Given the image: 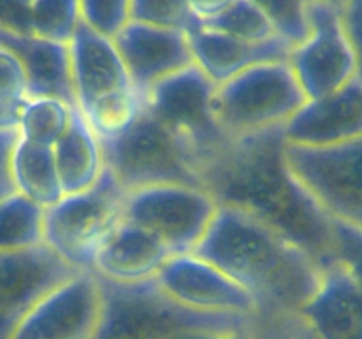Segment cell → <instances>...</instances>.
I'll return each instance as SVG.
<instances>
[{
	"mask_svg": "<svg viewBox=\"0 0 362 339\" xmlns=\"http://www.w3.org/2000/svg\"><path fill=\"white\" fill-rule=\"evenodd\" d=\"M193 253L221 268L255 297L258 309L299 313L322 278L310 253L260 219L218 205Z\"/></svg>",
	"mask_w": 362,
	"mask_h": 339,
	"instance_id": "2",
	"label": "cell"
},
{
	"mask_svg": "<svg viewBox=\"0 0 362 339\" xmlns=\"http://www.w3.org/2000/svg\"><path fill=\"white\" fill-rule=\"evenodd\" d=\"M235 0H187L189 9L197 23H205L218 14H221L226 7H230Z\"/></svg>",
	"mask_w": 362,
	"mask_h": 339,
	"instance_id": "37",
	"label": "cell"
},
{
	"mask_svg": "<svg viewBox=\"0 0 362 339\" xmlns=\"http://www.w3.org/2000/svg\"><path fill=\"white\" fill-rule=\"evenodd\" d=\"M186 339H257L251 332V321L243 327L221 328V331H204L197 332L193 335H187Z\"/></svg>",
	"mask_w": 362,
	"mask_h": 339,
	"instance_id": "38",
	"label": "cell"
},
{
	"mask_svg": "<svg viewBox=\"0 0 362 339\" xmlns=\"http://www.w3.org/2000/svg\"><path fill=\"white\" fill-rule=\"evenodd\" d=\"M172 254L154 233L122 219L95 254L92 272L113 282L151 281Z\"/></svg>",
	"mask_w": 362,
	"mask_h": 339,
	"instance_id": "19",
	"label": "cell"
},
{
	"mask_svg": "<svg viewBox=\"0 0 362 339\" xmlns=\"http://www.w3.org/2000/svg\"><path fill=\"white\" fill-rule=\"evenodd\" d=\"M193 62L214 85H221L250 67L276 60H286L292 46L281 37L250 42L228 34L197 25L187 32Z\"/></svg>",
	"mask_w": 362,
	"mask_h": 339,
	"instance_id": "18",
	"label": "cell"
},
{
	"mask_svg": "<svg viewBox=\"0 0 362 339\" xmlns=\"http://www.w3.org/2000/svg\"><path fill=\"white\" fill-rule=\"evenodd\" d=\"M306 102L286 60L258 64L216 85L212 115L226 138L283 127Z\"/></svg>",
	"mask_w": 362,
	"mask_h": 339,
	"instance_id": "4",
	"label": "cell"
},
{
	"mask_svg": "<svg viewBox=\"0 0 362 339\" xmlns=\"http://www.w3.org/2000/svg\"><path fill=\"white\" fill-rule=\"evenodd\" d=\"M200 25L250 42H264L278 37L267 16L251 0H235L221 14Z\"/></svg>",
	"mask_w": 362,
	"mask_h": 339,
	"instance_id": "27",
	"label": "cell"
},
{
	"mask_svg": "<svg viewBox=\"0 0 362 339\" xmlns=\"http://www.w3.org/2000/svg\"><path fill=\"white\" fill-rule=\"evenodd\" d=\"M332 221V258L350 274L362 290V230Z\"/></svg>",
	"mask_w": 362,
	"mask_h": 339,
	"instance_id": "33",
	"label": "cell"
},
{
	"mask_svg": "<svg viewBox=\"0 0 362 339\" xmlns=\"http://www.w3.org/2000/svg\"><path fill=\"white\" fill-rule=\"evenodd\" d=\"M81 23L115 37L131 21V0H80Z\"/></svg>",
	"mask_w": 362,
	"mask_h": 339,
	"instance_id": "31",
	"label": "cell"
},
{
	"mask_svg": "<svg viewBox=\"0 0 362 339\" xmlns=\"http://www.w3.org/2000/svg\"><path fill=\"white\" fill-rule=\"evenodd\" d=\"M45 244V208L23 194L0 198V251H21Z\"/></svg>",
	"mask_w": 362,
	"mask_h": 339,
	"instance_id": "23",
	"label": "cell"
},
{
	"mask_svg": "<svg viewBox=\"0 0 362 339\" xmlns=\"http://www.w3.org/2000/svg\"><path fill=\"white\" fill-rule=\"evenodd\" d=\"M362 136V78L332 94L306 99L283 126L286 145L329 148Z\"/></svg>",
	"mask_w": 362,
	"mask_h": 339,
	"instance_id": "14",
	"label": "cell"
},
{
	"mask_svg": "<svg viewBox=\"0 0 362 339\" xmlns=\"http://www.w3.org/2000/svg\"><path fill=\"white\" fill-rule=\"evenodd\" d=\"M101 286L103 313L92 339H186L197 332L243 327L253 318L184 307L166 297L154 279L141 282L101 279Z\"/></svg>",
	"mask_w": 362,
	"mask_h": 339,
	"instance_id": "3",
	"label": "cell"
},
{
	"mask_svg": "<svg viewBox=\"0 0 362 339\" xmlns=\"http://www.w3.org/2000/svg\"><path fill=\"white\" fill-rule=\"evenodd\" d=\"M0 44L14 53L25 71L28 97L46 95L74 105L71 83L69 46L35 35L11 34L0 30Z\"/></svg>",
	"mask_w": 362,
	"mask_h": 339,
	"instance_id": "20",
	"label": "cell"
},
{
	"mask_svg": "<svg viewBox=\"0 0 362 339\" xmlns=\"http://www.w3.org/2000/svg\"><path fill=\"white\" fill-rule=\"evenodd\" d=\"M52 150L64 196L92 187L105 172L101 141L78 108H74L66 133Z\"/></svg>",
	"mask_w": 362,
	"mask_h": 339,
	"instance_id": "21",
	"label": "cell"
},
{
	"mask_svg": "<svg viewBox=\"0 0 362 339\" xmlns=\"http://www.w3.org/2000/svg\"><path fill=\"white\" fill-rule=\"evenodd\" d=\"M101 313V279L76 270L30 307L9 339H92Z\"/></svg>",
	"mask_w": 362,
	"mask_h": 339,
	"instance_id": "11",
	"label": "cell"
},
{
	"mask_svg": "<svg viewBox=\"0 0 362 339\" xmlns=\"http://www.w3.org/2000/svg\"><path fill=\"white\" fill-rule=\"evenodd\" d=\"M251 332L257 339H315L299 313L258 309L251 318Z\"/></svg>",
	"mask_w": 362,
	"mask_h": 339,
	"instance_id": "32",
	"label": "cell"
},
{
	"mask_svg": "<svg viewBox=\"0 0 362 339\" xmlns=\"http://www.w3.org/2000/svg\"><path fill=\"white\" fill-rule=\"evenodd\" d=\"M76 270L46 244L0 251V339H9L30 307Z\"/></svg>",
	"mask_w": 362,
	"mask_h": 339,
	"instance_id": "13",
	"label": "cell"
},
{
	"mask_svg": "<svg viewBox=\"0 0 362 339\" xmlns=\"http://www.w3.org/2000/svg\"><path fill=\"white\" fill-rule=\"evenodd\" d=\"M154 281L166 297L202 313L253 316L258 311L244 286L197 253L172 254Z\"/></svg>",
	"mask_w": 362,
	"mask_h": 339,
	"instance_id": "12",
	"label": "cell"
},
{
	"mask_svg": "<svg viewBox=\"0 0 362 339\" xmlns=\"http://www.w3.org/2000/svg\"><path fill=\"white\" fill-rule=\"evenodd\" d=\"M124 203L126 191L105 166L94 186L45 208V244L71 267L92 270L98 251L124 219Z\"/></svg>",
	"mask_w": 362,
	"mask_h": 339,
	"instance_id": "5",
	"label": "cell"
},
{
	"mask_svg": "<svg viewBox=\"0 0 362 339\" xmlns=\"http://www.w3.org/2000/svg\"><path fill=\"white\" fill-rule=\"evenodd\" d=\"M214 88L204 71L191 64L141 92L145 112L173 131L189 148L197 175L202 162L226 140L212 115Z\"/></svg>",
	"mask_w": 362,
	"mask_h": 339,
	"instance_id": "7",
	"label": "cell"
},
{
	"mask_svg": "<svg viewBox=\"0 0 362 339\" xmlns=\"http://www.w3.org/2000/svg\"><path fill=\"white\" fill-rule=\"evenodd\" d=\"M101 147L105 166L126 193L159 184L202 187L189 148L145 108L122 136Z\"/></svg>",
	"mask_w": 362,
	"mask_h": 339,
	"instance_id": "6",
	"label": "cell"
},
{
	"mask_svg": "<svg viewBox=\"0 0 362 339\" xmlns=\"http://www.w3.org/2000/svg\"><path fill=\"white\" fill-rule=\"evenodd\" d=\"M311 28L286 59L306 99L324 97L359 78V64L339 9L311 4Z\"/></svg>",
	"mask_w": 362,
	"mask_h": 339,
	"instance_id": "10",
	"label": "cell"
},
{
	"mask_svg": "<svg viewBox=\"0 0 362 339\" xmlns=\"http://www.w3.org/2000/svg\"><path fill=\"white\" fill-rule=\"evenodd\" d=\"M80 0H34L32 35L55 42H67L80 27Z\"/></svg>",
	"mask_w": 362,
	"mask_h": 339,
	"instance_id": "26",
	"label": "cell"
},
{
	"mask_svg": "<svg viewBox=\"0 0 362 339\" xmlns=\"http://www.w3.org/2000/svg\"><path fill=\"white\" fill-rule=\"evenodd\" d=\"M285 161L329 218L362 230V136L329 148L285 143Z\"/></svg>",
	"mask_w": 362,
	"mask_h": 339,
	"instance_id": "9",
	"label": "cell"
},
{
	"mask_svg": "<svg viewBox=\"0 0 362 339\" xmlns=\"http://www.w3.org/2000/svg\"><path fill=\"white\" fill-rule=\"evenodd\" d=\"M74 108L76 106L59 97H28L18 119V138L45 147H53L66 133Z\"/></svg>",
	"mask_w": 362,
	"mask_h": 339,
	"instance_id": "25",
	"label": "cell"
},
{
	"mask_svg": "<svg viewBox=\"0 0 362 339\" xmlns=\"http://www.w3.org/2000/svg\"><path fill=\"white\" fill-rule=\"evenodd\" d=\"M99 141L122 136L144 113V97L134 85L95 99L80 109Z\"/></svg>",
	"mask_w": 362,
	"mask_h": 339,
	"instance_id": "24",
	"label": "cell"
},
{
	"mask_svg": "<svg viewBox=\"0 0 362 339\" xmlns=\"http://www.w3.org/2000/svg\"><path fill=\"white\" fill-rule=\"evenodd\" d=\"M67 46L71 83L78 109L85 108L103 95L133 85L119 48L108 35L99 34L80 23Z\"/></svg>",
	"mask_w": 362,
	"mask_h": 339,
	"instance_id": "16",
	"label": "cell"
},
{
	"mask_svg": "<svg viewBox=\"0 0 362 339\" xmlns=\"http://www.w3.org/2000/svg\"><path fill=\"white\" fill-rule=\"evenodd\" d=\"M218 212L214 198L198 186L159 184L126 193L124 219L154 233L173 254L193 253Z\"/></svg>",
	"mask_w": 362,
	"mask_h": 339,
	"instance_id": "8",
	"label": "cell"
},
{
	"mask_svg": "<svg viewBox=\"0 0 362 339\" xmlns=\"http://www.w3.org/2000/svg\"><path fill=\"white\" fill-rule=\"evenodd\" d=\"M9 172L14 191L39 207H52L64 196L52 147L21 140L16 134L11 148Z\"/></svg>",
	"mask_w": 362,
	"mask_h": 339,
	"instance_id": "22",
	"label": "cell"
},
{
	"mask_svg": "<svg viewBox=\"0 0 362 339\" xmlns=\"http://www.w3.org/2000/svg\"><path fill=\"white\" fill-rule=\"evenodd\" d=\"M267 16L278 37L297 46L308 37L311 28L310 0H251Z\"/></svg>",
	"mask_w": 362,
	"mask_h": 339,
	"instance_id": "29",
	"label": "cell"
},
{
	"mask_svg": "<svg viewBox=\"0 0 362 339\" xmlns=\"http://www.w3.org/2000/svg\"><path fill=\"white\" fill-rule=\"evenodd\" d=\"M218 205L239 208L288 237L322 267L332 258V221L285 161L283 127L226 138L198 168Z\"/></svg>",
	"mask_w": 362,
	"mask_h": 339,
	"instance_id": "1",
	"label": "cell"
},
{
	"mask_svg": "<svg viewBox=\"0 0 362 339\" xmlns=\"http://www.w3.org/2000/svg\"><path fill=\"white\" fill-rule=\"evenodd\" d=\"M14 140H16V131H0V198L14 191L9 172L11 148Z\"/></svg>",
	"mask_w": 362,
	"mask_h": 339,
	"instance_id": "36",
	"label": "cell"
},
{
	"mask_svg": "<svg viewBox=\"0 0 362 339\" xmlns=\"http://www.w3.org/2000/svg\"><path fill=\"white\" fill-rule=\"evenodd\" d=\"M299 314L315 339H362L361 286L338 261H331Z\"/></svg>",
	"mask_w": 362,
	"mask_h": 339,
	"instance_id": "17",
	"label": "cell"
},
{
	"mask_svg": "<svg viewBox=\"0 0 362 339\" xmlns=\"http://www.w3.org/2000/svg\"><path fill=\"white\" fill-rule=\"evenodd\" d=\"M343 28L349 35L359 64V78H362V0H345L339 9Z\"/></svg>",
	"mask_w": 362,
	"mask_h": 339,
	"instance_id": "35",
	"label": "cell"
},
{
	"mask_svg": "<svg viewBox=\"0 0 362 339\" xmlns=\"http://www.w3.org/2000/svg\"><path fill=\"white\" fill-rule=\"evenodd\" d=\"M113 41L119 48L131 83L140 92L194 64L187 32L177 28L131 20Z\"/></svg>",
	"mask_w": 362,
	"mask_h": 339,
	"instance_id": "15",
	"label": "cell"
},
{
	"mask_svg": "<svg viewBox=\"0 0 362 339\" xmlns=\"http://www.w3.org/2000/svg\"><path fill=\"white\" fill-rule=\"evenodd\" d=\"M131 20L184 32L198 25L187 0H131Z\"/></svg>",
	"mask_w": 362,
	"mask_h": 339,
	"instance_id": "30",
	"label": "cell"
},
{
	"mask_svg": "<svg viewBox=\"0 0 362 339\" xmlns=\"http://www.w3.org/2000/svg\"><path fill=\"white\" fill-rule=\"evenodd\" d=\"M311 4H322V6H329L334 7V9H341L345 0H310Z\"/></svg>",
	"mask_w": 362,
	"mask_h": 339,
	"instance_id": "39",
	"label": "cell"
},
{
	"mask_svg": "<svg viewBox=\"0 0 362 339\" xmlns=\"http://www.w3.org/2000/svg\"><path fill=\"white\" fill-rule=\"evenodd\" d=\"M32 2L34 0H0V30L32 35Z\"/></svg>",
	"mask_w": 362,
	"mask_h": 339,
	"instance_id": "34",
	"label": "cell"
},
{
	"mask_svg": "<svg viewBox=\"0 0 362 339\" xmlns=\"http://www.w3.org/2000/svg\"><path fill=\"white\" fill-rule=\"evenodd\" d=\"M28 99V85L20 60L0 44V131H16Z\"/></svg>",
	"mask_w": 362,
	"mask_h": 339,
	"instance_id": "28",
	"label": "cell"
}]
</instances>
